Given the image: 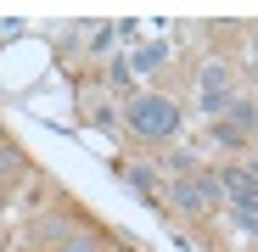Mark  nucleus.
I'll list each match as a JSON object with an SVG mask.
<instances>
[{
	"instance_id": "nucleus-1",
	"label": "nucleus",
	"mask_w": 258,
	"mask_h": 252,
	"mask_svg": "<svg viewBox=\"0 0 258 252\" xmlns=\"http://www.w3.org/2000/svg\"><path fill=\"white\" fill-rule=\"evenodd\" d=\"M123 118H129V129H135L141 140H168V135L180 129V107L168 101V96H152V90L129 101Z\"/></svg>"
},
{
	"instance_id": "nucleus-3",
	"label": "nucleus",
	"mask_w": 258,
	"mask_h": 252,
	"mask_svg": "<svg viewBox=\"0 0 258 252\" xmlns=\"http://www.w3.org/2000/svg\"><path fill=\"white\" fill-rule=\"evenodd\" d=\"M219 185H225V196L236 202V207H252L258 202V168H219Z\"/></svg>"
},
{
	"instance_id": "nucleus-6",
	"label": "nucleus",
	"mask_w": 258,
	"mask_h": 252,
	"mask_svg": "<svg viewBox=\"0 0 258 252\" xmlns=\"http://www.w3.org/2000/svg\"><path fill=\"white\" fill-rule=\"evenodd\" d=\"M129 185H135L141 196H157V174L152 168H129Z\"/></svg>"
},
{
	"instance_id": "nucleus-9",
	"label": "nucleus",
	"mask_w": 258,
	"mask_h": 252,
	"mask_svg": "<svg viewBox=\"0 0 258 252\" xmlns=\"http://www.w3.org/2000/svg\"><path fill=\"white\" fill-rule=\"evenodd\" d=\"M62 252H96V235H68Z\"/></svg>"
},
{
	"instance_id": "nucleus-2",
	"label": "nucleus",
	"mask_w": 258,
	"mask_h": 252,
	"mask_svg": "<svg viewBox=\"0 0 258 252\" xmlns=\"http://www.w3.org/2000/svg\"><path fill=\"white\" fill-rule=\"evenodd\" d=\"M230 101H236V96H230V73H225L219 62H208V67H202V112L225 118V112H230Z\"/></svg>"
},
{
	"instance_id": "nucleus-7",
	"label": "nucleus",
	"mask_w": 258,
	"mask_h": 252,
	"mask_svg": "<svg viewBox=\"0 0 258 252\" xmlns=\"http://www.w3.org/2000/svg\"><path fill=\"white\" fill-rule=\"evenodd\" d=\"M163 56H168L163 45H141V51H135V67H141V73H152V67H157Z\"/></svg>"
},
{
	"instance_id": "nucleus-13",
	"label": "nucleus",
	"mask_w": 258,
	"mask_h": 252,
	"mask_svg": "<svg viewBox=\"0 0 258 252\" xmlns=\"http://www.w3.org/2000/svg\"><path fill=\"white\" fill-rule=\"evenodd\" d=\"M0 151H6V135H0Z\"/></svg>"
},
{
	"instance_id": "nucleus-11",
	"label": "nucleus",
	"mask_w": 258,
	"mask_h": 252,
	"mask_svg": "<svg viewBox=\"0 0 258 252\" xmlns=\"http://www.w3.org/2000/svg\"><path fill=\"white\" fill-rule=\"evenodd\" d=\"M12 168H17V151L6 146V151H0V174H12Z\"/></svg>"
},
{
	"instance_id": "nucleus-5",
	"label": "nucleus",
	"mask_w": 258,
	"mask_h": 252,
	"mask_svg": "<svg viewBox=\"0 0 258 252\" xmlns=\"http://www.w3.org/2000/svg\"><path fill=\"white\" fill-rule=\"evenodd\" d=\"M225 123H236L241 135H252V129H258V101L236 96V101H230V112H225Z\"/></svg>"
},
{
	"instance_id": "nucleus-4",
	"label": "nucleus",
	"mask_w": 258,
	"mask_h": 252,
	"mask_svg": "<svg viewBox=\"0 0 258 252\" xmlns=\"http://www.w3.org/2000/svg\"><path fill=\"white\" fill-rule=\"evenodd\" d=\"M168 202H174L180 213H208V196H202L197 174H191V180H174V185H168Z\"/></svg>"
},
{
	"instance_id": "nucleus-10",
	"label": "nucleus",
	"mask_w": 258,
	"mask_h": 252,
	"mask_svg": "<svg viewBox=\"0 0 258 252\" xmlns=\"http://www.w3.org/2000/svg\"><path fill=\"white\" fill-rule=\"evenodd\" d=\"M236 224H241L247 235H258V213H252V207H236Z\"/></svg>"
},
{
	"instance_id": "nucleus-8",
	"label": "nucleus",
	"mask_w": 258,
	"mask_h": 252,
	"mask_svg": "<svg viewBox=\"0 0 258 252\" xmlns=\"http://www.w3.org/2000/svg\"><path fill=\"white\" fill-rule=\"evenodd\" d=\"M213 140H219V146H241L247 135L236 129V123H225V118H219V123H213Z\"/></svg>"
},
{
	"instance_id": "nucleus-14",
	"label": "nucleus",
	"mask_w": 258,
	"mask_h": 252,
	"mask_svg": "<svg viewBox=\"0 0 258 252\" xmlns=\"http://www.w3.org/2000/svg\"><path fill=\"white\" fill-rule=\"evenodd\" d=\"M252 168H258V162H252Z\"/></svg>"
},
{
	"instance_id": "nucleus-12",
	"label": "nucleus",
	"mask_w": 258,
	"mask_h": 252,
	"mask_svg": "<svg viewBox=\"0 0 258 252\" xmlns=\"http://www.w3.org/2000/svg\"><path fill=\"white\" fill-rule=\"evenodd\" d=\"M247 67H252V73H258V39H252V51H247Z\"/></svg>"
}]
</instances>
